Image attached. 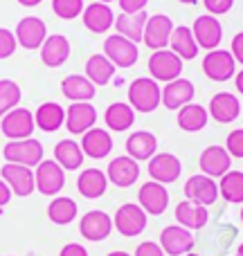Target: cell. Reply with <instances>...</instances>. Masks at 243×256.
I'll use <instances>...</instances> for the list:
<instances>
[{
    "mask_svg": "<svg viewBox=\"0 0 243 256\" xmlns=\"http://www.w3.org/2000/svg\"><path fill=\"white\" fill-rule=\"evenodd\" d=\"M128 104L137 112H153L162 104V88L151 76H140L128 86Z\"/></svg>",
    "mask_w": 243,
    "mask_h": 256,
    "instance_id": "6da1fadb",
    "label": "cell"
},
{
    "mask_svg": "<svg viewBox=\"0 0 243 256\" xmlns=\"http://www.w3.org/2000/svg\"><path fill=\"white\" fill-rule=\"evenodd\" d=\"M3 155L7 162L23 164V166H39L43 162V144L34 137L27 140H9V144L3 148Z\"/></svg>",
    "mask_w": 243,
    "mask_h": 256,
    "instance_id": "7a4b0ae2",
    "label": "cell"
},
{
    "mask_svg": "<svg viewBox=\"0 0 243 256\" xmlns=\"http://www.w3.org/2000/svg\"><path fill=\"white\" fill-rule=\"evenodd\" d=\"M149 72L151 79L169 84L182 74V58L171 50H155L149 56Z\"/></svg>",
    "mask_w": 243,
    "mask_h": 256,
    "instance_id": "3957f363",
    "label": "cell"
},
{
    "mask_svg": "<svg viewBox=\"0 0 243 256\" xmlns=\"http://www.w3.org/2000/svg\"><path fill=\"white\" fill-rule=\"evenodd\" d=\"M113 227L120 232L126 238H133V236H140L142 232L146 230V212L135 202H126L122 204L115 212V218H113Z\"/></svg>",
    "mask_w": 243,
    "mask_h": 256,
    "instance_id": "277c9868",
    "label": "cell"
},
{
    "mask_svg": "<svg viewBox=\"0 0 243 256\" xmlns=\"http://www.w3.org/2000/svg\"><path fill=\"white\" fill-rule=\"evenodd\" d=\"M104 56H108L115 68H133L137 63L140 50L137 43L128 40L122 34H113L104 40Z\"/></svg>",
    "mask_w": 243,
    "mask_h": 256,
    "instance_id": "5b68a950",
    "label": "cell"
},
{
    "mask_svg": "<svg viewBox=\"0 0 243 256\" xmlns=\"http://www.w3.org/2000/svg\"><path fill=\"white\" fill-rule=\"evenodd\" d=\"M171 32H173V22L167 14H153V16L146 18V25H144V40L146 48L155 50H167L169 38H171Z\"/></svg>",
    "mask_w": 243,
    "mask_h": 256,
    "instance_id": "8992f818",
    "label": "cell"
},
{
    "mask_svg": "<svg viewBox=\"0 0 243 256\" xmlns=\"http://www.w3.org/2000/svg\"><path fill=\"white\" fill-rule=\"evenodd\" d=\"M34 180H36V189L43 196H57L66 184V173H63L61 164L57 160H43L36 166Z\"/></svg>",
    "mask_w": 243,
    "mask_h": 256,
    "instance_id": "52a82bcc",
    "label": "cell"
},
{
    "mask_svg": "<svg viewBox=\"0 0 243 256\" xmlns=\"http://www.w3.org/2000/svg\"><path fill=\"white\" fill-rule=\"evenodd\" d=\"M234 66L236 61L232 56V52H227V50H209L207 56L203 58V72L212 81H218V84H223V81L232 79L236 74Z\"/></svg>",
    "mask_w": 243,
    "mask_h": 256,
    "instance_id": "ba28073f",
    "label": "cell"
},
{
    "mask_svg": "<svg viewBox=\"0 0 243 256\" xmlns=\"http://www.w3.org/2000/svg\"><path fill=\"white\" fill-rule=\"evenodd\" d=\"M0 128H3V135L9 137V140H27L34 132L36 122L27 108H14L3 117Z\"/></svg>",
    "mask_w": 243,
    "mask_h": 256,
    "instance_id": "9c48e42d",
    "label": "cell"
},
{
    "mask_svg": "<svg viewBox=\"0 0 243 256\" xmlns=\"http://www.w3.org/2000/svg\"><path fill=\"white\" fill-rule=\"evenodd\" d=\"M185 198L196 204H203V207H212L218 200V184L214 182V178L205 176V173L191 176L185 182Z\"/></svg>",
    "mask_w": 243,
    "mask_h": 256,
    "instance_id": "30bf717a",
    "label": "cell"
},
{
    "mask_svg": "<svg viewBox=\"0 0 243 256\" xmlns=\"http://www.w3.org/2000/svg\"><path fill=\"white\" fill-rule=\"evenodd\" d=\"M137 204L146 212V216H160V214L167 212L169 207V191L164 184L160 182L151 180V182H144L140 186V194H137Z\"/></svg>",
    "mask_w": 243,
    "mask_h": 256,
    "instance_id": "8fae6325",
    "label": "cell"
},
{
    "mask_svg": "<svg viewBox=\"0 0 243 256\" xmlns=\"http://www.w3.org/2000/svg\"><path fill=\"white\" fill-rule=\"evenodd\" d=\"M97 124V110L90 102H72L66 108V128L72 135H84Z\"/></svg>",
    "mask_w": 243,
    "mask_h": 256,
    "instance_id": "7c38bea8",
    "label": "cell"
},
{
    "mask_svg": "<svg viewBox=\"0 0 243 256\" xmlns=\"http://www.w3.org/2000/svg\"><path fill=\"white\" fill-rule=\"evenodd\" d=\"M79 232L86 240H93V243L106 240L113 232V218L102 209H93V212L84 214L79 222Z\"/></svg>",
    "mask_w": 243,
    "mask_h": 256,
    "instance_id": "4fadbf2b",
    "label": "cell"
},
{
    "mask_svg": "<svg viewBox=\"0 0 243 256\" xmlns=\"http://www.w3.org/2000/svg\"><path fill=\"white\" fill-rule=\"evenodd\" d=\"M160 248L169 256H182V254L191 252V248H194L191 230H187V227H182V225L164 227L162 234H160Z\"/></svg>",
    "mask_w": 243,
    "mask_h": 256,
    "instance_id": "5bb4252c",
    "label": "cell"
},
{
    "mask_svg": "<svg viewBox=\"0 0 243 256\" xmlns=\"http://www.w3.org/2000/svg\"><path fill=\"white\" fill-rule=\"evenodd\" d=\"M16 40L25 50H41L48 38V27L39 16H27L16 25Z\"/></svg>",
    "mask_w": 243,
    "mask_h": 256,
    "instance_id": "9a60e30c",
    "label": "cell"
},
{
    "mask_svg": "<svg viewBox=\"0 0 243 256\" xmlns=\"http://www.w3.org/2000/svg\"><path fill=\"white\" fill-rule=\"evenodd\" d=\"M0 176H3V180L9 184L12 194L21 196V198L30 196L32 191L36 189L34 171H32L30 166H23V164H12V162H9V164H5V166H3Z\"/></svg>",
    "mask_w": 243,
    "mask_h": 256,
    "instance_id": "2e32d148",
    "label": "cell"
},
{
    "mask_svg": "<svg viewBox=\"0 0 243 256\" xmlns=\"http://www.w3.org/2000/svg\"><path fill=\"white\" fill-rule=\"evenodd\" d=\"M182 164L176 155L171 153H155L149 160V176L151 180L160 182V184H171L180 178Z\"/></svg>",
    "mask_w": 243,
    "mask_h": 256,
    "instance_id": "e0dca14e",
    "label": "cell"
},
{
    "mask_svg": "<svg viewBox=\"0 0 243 256\" xmlns=\"http://www.w3.org/2000/svg\"><path fill=\"white\" fill-rule=\"evenodd\" d=\"M191 32H194V38L198 43V48H205L207 52L216 50L223 38V27L216 20V16H212V14H203V16L196 18Z\"/></svg>",
    "mask_w": 243,
    "mask_h": 256,
    "instance_id": "ac0fdd59",
    "label": "cell"
},
{
    "mask_svg": "<svg viewBox=\"0 0 243 256\" xmlns=\"http://www.w3.org/2000/svg\"><path fill=\"white\" fill-rule=\"evenodd\" d=\"M106 178H108V182H113V184L120 186V189H128V186H133L137 182V178H140V164L133 158H128V155H120V158L111 160Z\"/></svg>",
    "mask_w": 243,
    "mask_h": 256,
    "instance_id": "d6986e66",
    "label": "cell"
},
{
    "mask_svg": "<svg viewBox=\"0 0 243 256\" xmlns=\"http://www.w3.org/2000/svg\"><path fill=\"white\" fill-rule=\"evenodd\" d=\"M198 164H200V168H203L205 176L223 178L232 166V155L227 153L223 146H207V148L200 153Z\"/></svg>",
    "mask_w": 243,
    "mask_h": 256,
    "instance_id": "ffe728a7",
    "label": "cell"
},
{
    "mask_svg": "<svg viewBox=\"0 0 243 256\" xmlns=\"http://www.w3.org/2000/svg\"><path fill=\"white\" fill-rule=\"evenodd\" d=\"M207 112L218 124H232V122L241 115V102L236 99V94H232V92H218V94H214L212 102H209Z\"/></svg>",
    "mask_w": 243,
    "mask_h": 256,
    "instance_id": "44dd1931",
    "label": "cell"
},
{
    "mask_svg": "<svg viewBox=\"0 0 243 256\" xmlns=\"http://www.w3.org/2000/svg\"><path fill=\"white\" fill-rule=\"evenodd\" d=\"M194 94H196L194 84H191L189 79L178 76V79L169 81V84L162 88V104H164V108H169V110H178V108H182L185 104H191Z\"/></svg>",
    "mask_w": 243,
    "mask_h": 256,
    "instance_id": "7402d4cb",
    "label": "cell"
},
{
    "mask_svg": "<svg viewBox=\"0 0 243 256\" xmlns=\"http://www.w3.org/2000/svg\"><path fill=\"white\" fill-rule=\"evenodd\" d=\"M84 25L93 34H104L115 25V14L106 2H90L84 7Z\"/></svg>",
    "mask_w": 243,
    "mask_h": 256,
    "instance_id": "603a6c76",
    "label": "cell"
},
{
    "mask_svg": "<svg viewBox=\"0 0 243 256\" xmlns=\"http://www.w3.org/2000/svg\"><path fill=\"white\" fill-rule=\"evenodd\" d=\"M158 150V137L149 130H135L128 135L126 140V153L128 158H133L135 162H144L151 160Z\"/></svg>",
    "mask_w": 243,
    "mask_h": 256,
    "instance_id": "cb8c5ba5",
    "label": "cell"
},
{
    "mask_svg": "<svg viewBox=\"0 0 243 256\" xmlns=\"http://www.w3.org/2000/svg\"><path fill=\"white\" fill-rule=\"evenodd\" d=\"M81 137H84V140H81V150H84V155H88V158H93V160L106 158L113 150V137H111V132L104 130V128H90V130H86Z\"/></svg>",
    "mask_w": 243,
    "mask_h": 256,
    "instance_id": "d4e9b609",
    "label": "cell"
},
{
    "mask_svg": "<svg viewBox=\"0 0 243 256\" xmlns=\"http://www.w3.org/2000/svg\"><path fill=\"white\" fill-rule=\"evenodd\" d=\"M70 56V40L63 34H52L41 45V61L48 68H59Z\"/></svg>",
    "mask_w": 243,
    "mask_h": 256,
    "instance_id": "484cf974",
    "label": "cell"
},
{
    "mask_svg": "<svg viewBox=\"0 0 243 256\" xmlns=\"http://www.w3.org/2000/svg\"><path fill=\"white\" fill-rule=\"evenodd\" d=\"M106 186H108V178L104 171L99 168H84L77 178V189L84 198L95 200V198H102L106 194Z\"/></svg>",
    "mask_w": 243,
    "mask_h": 256,
    "instance_id": "4316f807",
    "label": "cell"
},
{
    "mask_svg": "<svg viewBox=\"0 0 243 256\" xmlns=\"http://www.w3.org/2000/svg\"><path fill=\"white\" fill-rule=\"evenodd\" d=\"M176 218H178V225L194 232V230H203L207 225L209 214H207V207H203V204H196L191 200H182L176 207Z\"/></svg>",
    "mask_w": 243,
    "mask_h": 256,
    "instance_id": "83f0119b",
    "label": "cell"
},
{
    "mask_svg": "<svg viewBox=\"0 0 243 256\" xmlns=\"http://www.w3.org/2000/svg\"><path fill=\"white\" fill-rule=\"evenodd\" d=\"M169 45H171V52H176L182 61H191V58L198 56V43L194 38V32L187 25H178L173 27L171 38H169Z\"/></svg>",
    "mask_w": 243,
    "mask_h": 256,
    "instance_id": "f1b7e54d",
    "label": "cell"
},
{
    "mask_svg": "<svg viewBox=\"0 0 243 256\" xmlns=\"http://www.w3.org/2000/svg\"><path fill=\"white\" fill-rule=\"evenodd\" d=\"M34 122L41 130L54 132L66 124V108L57 102H45V104H41L39 110H36Z\"/></svg>",
    "mask_w": 243,
    "mask_h": 256,
    "instance_id": "f546056e",
    "label": "cell"
},
{
    "mask_svg": "<svg viewBox=\"0 0 243 256\" xmlns=\"http://www.w3.org/2000/svg\"><path fill=\"white\" fill-rule=\"evenodd\" d=\"M149 14L146 12H137V14H120L115 18V30L117 34L126 36L133 43H140L142 36H144V25Z\"/></svg>",
    "mask_w": 243,
    "mask_h": 256,
    "instance_id": "4dcf8cb0",
    "label": "cell"
},
{
    "mask_svg": "<svg viewBox=\"0 0 243 256\" xmlns=\"http://www.w3.org/2000/svg\"><path fill=\"white\" fill-rule=\"evenodd\" d=\"M61 92L66 94L70 102H90L95 97V84L88 76L70 74L61 81Z\"/></svg>",
    "mask_w": 243,
    "mask_h": 256,
    "instance_id": "1f68e13d",
    "label": "cell"
},
{
    "mask_svg": "<svg viewBox=\"0 0 243 256\" xmlns=\"http://www.w3.org/2000/svg\"><path fill=\"white\" fill-rule=\"evenodd\" d=\"M207 120H209V112L200 104H185L182 108H178V126L187 132L203 130L207 126Z\"/></svg>",
    "mask_w": 243,
    "mask_h": 256,
    "instance_id": "d6a6232c",
    "label": "cell"
},
{
    "mask_svg": "<svg viewBox=\"0 0 243 256\" xmlns=\"http://www.w3.org/2000/svg\"><path fill=\"white\" fill-rule=\"evenodd\" d=\"M104 122L111 130L115 132H122V130H128L135 122V110L131 108V104H124V102H115L106 108L104 112Z\"/></svg>",
    "mask_w": 243,
    "mask_h": 256,
    "instance_id": "836d02e7",
    "label": "cell"
},
{
    "mask_svg": "<svg viewBox=\"0 0 243 256\" xmlns=\"http://www.w3.org/2000/svg\"><path fill=\"white\" fill-rule=\"evenodd\" d=\"M54 160L61 164V168L66 171H77L84 164V150L81 144H77L75 140H61L54 146Z\"/></svg>",
    "mask_w": 243,
    "mask_h": 256,
    "instance_id": "e575fe53",
    "label": "cell"
},
{
    "mask_svg": "<svg viewBox=\"0 0 243 256\" xmlns=\"http://www.w3.org/2000/svg\"><path fill=\"white\" fill-rule=\"evenodd\" d=\"M86 76L93 81L95 86H106L113 81L115 76V66L108 56L102 54H93V56L86 61Z\"/></svg>",
    "mask_w": 243,
    "mask_h": 256,
    "instance_id": "d590c367",
    "label": "cell"
},
{
    "mask_svg": "<svg viewBox=\"0 0 243 256\" xmlns=\"http://www.w3.org/2000/svg\"><path fill=\"white\" fill-rule=\"evenodd\" d=\"M77 212H79V207H77L75 200L66 198V196H59V198H54L52 202H50L48 218L54 225H70L77 218Z\"/></svg>",
    "mask_w": 243,
    "mask_h": 256,
    "instance_id": "8d00e7d4",
    "label": "cell"
},
{
    "mask_svg": "<svg viewBox=\"0 0 243 256\" xmlns=\"http://www.w3.org/2000/svg\"><path fill=\"white\" fill-rule=\"evenodd\" d=\"M218 196L232 204L243 202V171H227L218 182Z\"/></svg>",
    "mask_w": 243,
    "mask_h": 256,
    "instance_id": "74e56055",
    "label": "cell"
},
{
    "mask_svg": "<svg viewBox=\"0 0 243 256\" xmlns=\"http://www.w3.org/2000/svg\"><path fill=\"white\" fill-rule=\"evenodd\" d=\"M21 104V88L12 79H0V117H5L9 110L18 108Z\"/></svg>",
    "mask_w": 243,
    "mask_h": 256,
    "instance_id": "f35d334b",
    "label": "cell"
},
{
    "mask_svg": "<svg viewBox=\"0 0 243 256\" xmlns=\"http://www.w3.org/2000/svg\"><path fill=\"white\" fill-rule=\"evenodd\" d=\"M52 12L63 20H72L84 14V0H52Z\"/></svg>",
    "mask_w": 243,
    "mask_h": 256,
    "instance_id": "ab89813d",
    "label": "cell"
},
{
    "mask_svg": "<svg viewBox=\"0 0 243 256\" xmlns=\"http://www.w3.org/2000/svg\"><path fill=\"white\" fill-rule=\"evenodd\" d=\"M18 48V40H16V34L5 27H0V58H9Z\"/></svg>",
    "mask_w": 243,
    "mask_h": 256,
    "instance_id": "60d3db41",
    "label": "cell"
},
{
    "mask_svg": "<svg viewBox=\"0 0 243 256\" xmlns=\"http://www.w3.org/2000/svg\"><path fill=\"white\" fill-rule=\"evenodd\" d=\"M227 153L232 155V158H243V128H236V130H232L230 135H227Z\"/></svg>",
    "mask_w": 243,
    "mask_h": 256,
    "instance_id": "b9f144b4",
    "label": "cell"
},
{
    "mask_svg": "<svg viewBox=\"0 0 243 256\" xmlns=\"http://www.w3.org/2000/svg\"><path fill=\"white\" fill-rule=\"evenodd\" d=\"M205 9H207L212 16H221V14H227L234 4V0H203Z\"/></svg>",
    "mask_w": 243,
    "mask_h": 256,
    "instance_id": "7bdbcfd3",
    "label": "cell"
},
{
    "mask_svg": "<svg viewBox=\"0 0 243 256\" xmlns=\"http://www.w3.org/2000/svg\"><path fill=\"white\" fill-rule=\"evenodd\" d=\"M133 256H167L164 250L160 248V243H153V240H144V243L137 245L135 254Z\"/></svg>",
    "mask_w": 243,
    "mask_h": 256,
    "instance_id": "ee69618b",
    "label": "cell"
},
{
    "mask_svg": "<svg viewBox=\"0 0 243 256\" xmlns=\"http://www.w3.org/2000/svg\"><path fill=\"white\" fill-rule=\"evenodd\" d=\"M149 0H120V7L122 14H137V12H144Z\"/></svg>",
    "mask_w": 243,
    "mask_h": 256,
    "instance_id": "f6af8a7d",
    "label": "cell"
},
{
    "mask_svg": "<svg viewBox=\"0 0 243 256\" xmlns=\"http://www.w3.org/2000/svg\"><path fill=\"white\" fill-rule=\"evenodd\" d=\"M59 256H88V250L79 243H68L66 248L59 252Z\"/></svg>",
    "mask_w": 243,
    "mask_h": 256,
    "instance_id": "bcb514c9",
    "label": "cell"
},
{
    "mask_svg": "<svg viewBox=\"0 0 243 256\" xmlns=\"http://www.w3.org/2000/svg\"><path fill=\"white\" fill-rule=\"evenodd\" d=\"M232 56H234V61L243 63V32L232 38Z\"/></svg>",
    "mask_w": 243,
    "mask_h": 256,
    "instance_id": "7dc6e473",
    "label": "cell"
},
{
    "mask_svg": "<svg viewBox=\"0 0 243 256\" xmlns=\"http://www.w3.org/2000/svg\"><path fill=\"white\" fill-rule=\"evenodd\" d=\"M9 200H12V189H9V184L0 178V207H5Z\"/></svg>",
    "mask_w": 243,
    "mask_h": 256,
    "instance_id": "c3c4849f",
    "label": "cell"
},
{
    "mask_svg": "<svg viewBox=\"0 0 243 256\" xmlns=\"http://www.w3.org/2000/svg\"><path fill=\"white\" fill-rule=\"evenodd\" d=\"M18 2H21L23 7H36V4L43 2V0H18Z\"/></svg>",
    "mask_w": 243,
    "mask_h": 256,
    "instance_id": "681fc988",
    "label": "cell"
},
{
    "mask_svg": "<svg viewBox=\"0 0 243 256\" xmlns=\"http://www.w3.org/2000/svg\"><path fill=\"white\" fill-rule=\"evenodd\" d=\"M236 90H239V92L243 94V70L239 72V74H236Z\"/></svg>",
    "mask_w": 243,
    "mask_h": 256,
    "instance_id": "f907efd6",
    "label": "cell"
},
{
    "mask_svg": "<svg viewBox=\"0 0 243 256\" xmlns=\"http://www.w3.org/2000/svg\"><path fill=\"white\" fill-rule=\"evenodd\" d=\"M178 2H182V4H196L198 0H178Z\"/></svg>",
    "mask_w": 243,
    "mask_h": 256,
    "instance_id": "816d5d0a",
    "label": "cell"
},
{
    "mask_svg": "<svg viewBox=\"0 0 243 256\" xmlns=\"http://www.w3.org/2000/svg\"><path fill=\"white\" fill-rule=\"evenodd\" d=\"M108 256H131V254H126V252H111Z\"/></svg>",
    "mask_w": 243,
    "mask_h": 256,
    "instance_id": "f5cc1de1",
    "label": "cell"
},
{
    "mask_svg": "<svg viewBox=\"0 0 243 256\" xmlns=\"http://www.w3.org/2000/svg\"><path fill=\"white\" fill-rule=\"evenodd\" d=\"M236 256H243V243L239 245V250H236Z\"/></svg>",
    "mask_w": 243,
    "mask_h": 256,
    "instance_id": "db71d44e",
    "label": "cell"
},
{
    "mask_svg": "<svg viewBox=\"0 0 243 256\" xmlns=\"http://www.w3.org/2000/svg\"><path fill=\"white\" fill-rule=\"evenodd\" d=\"M97 2H106L108 4V2H113V0H97Z\"/></svg>",
    "mask_w": 243,
    "mask_h": 256,
    "instance_id": "11a10c76",
    "label": "cell"
},
{
    "mask_svg": "<svg viewBox=\"0 0 243 256\" xmlns=\"http://www.w3.org/2000/svg\"><path fill=\"white\" fill-rule=\"evenodd\" d=\"M182 256H198V254H189V252H187V254H182Z\"/></svg>",
    "mask_w": 243,
    "mask_h": 256,
    "instance_id": "9f6ffc18",
    "label": "cell"
},
{
    "mask_svg": "<svg viewBox=\"0 0 243 256\" xmlns=\"http://www.w3.org/2000/svg\"><path fill=\"white\" fill-rule=\"evenodd\" d=\"M241 222H243V207H241Z\"/></svg>",
    "mask_w": 243,
    "mask_h": 256,
    "instance_id": "6f0895ef",
    "label": "cell"
}]
</instances>
